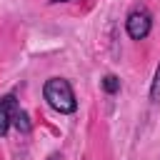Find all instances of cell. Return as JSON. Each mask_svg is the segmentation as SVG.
Instances as JSON below:
<instances>
[{"mask_svg":"<svg viewBox=\"0 0 160 160\" xmlns=\"http://www.w3.org/2000/svg\"><path fill=\"white\" fill-rule=\"evenodd\" d=\"M48 160H62V155L60 152H52V155H48Z\"/></svg>","mask_w":160,"mask_h":160,"instance_id":"cell-7","label":"cell"},{"mask_svg":"<svg viewBox=\"0 0 160 160\" xmlns=\"http://www.w3.org/2000/svg\"><path fill=\"white\" fill-rule=\"evenodd\" d=\"M18 110H20V108H18L15 95H5V98H0V138L8 135V130H10V125H12V118H15Z\"/></svg>","mask_w":160,"mask_h":160,"instance_id":"cell-3","label":"cell"},{"mask_svg":"<svg viewBox=\"0 0 160 160\" xmlns=\"http://www.w3.org/2000/svg\"><path fill=\"white\" fill-rule=\"evenodd\" d=\"M42 98L48 100V105L62 115L68 112H75L78 108V100H75V92H72V85L65 80V78H50L45 85H42Z\"/></svg>","mask_w":160,"mask_h":160,"instance_id":"cell-1","label":"cell"},{"mask_svg":"<svg viewBox=\"0 0 160 160\" xmlns=\"http://www.w3.org/2000/svg\"><path fill=\"white\" fill-rule=\"evenodd\" d=\"M125 30H128V35H130L132 40H145V38L150 35V30H152V18H150V12H148L145 8H135V10L128 15V20H125Z\"/></svg>","mask_w":160,"mask_h":160,"instance_id":"cell-2","label":"cell"},{"mask_svg":"<svg viewBox=\"0 0 160 160\" xmlns=\"http://www.w3.org/2000/svg\"><path fill=\"white\" fill-rule=\"evenodd\" d=\"M150 100L160 102V62L155 68V78H152V85H150Z\"/></svg>","mask_w":160,"mask_h":160,"instance_id":"cell-6","label":"cell"},{"mask_svg":"<svg viewBox=\"0 0 160 160\" xmlns=\"http://www.w3.org/2000/svg\"><path fill=\"white\" fill-rule=\"evenodd\" d=\"M100 82H102V90H105L108 95H115V92L120 90V80H118V75H105Z\"/></svg>","mask_w":160,"mask_h":160,"instance_id":"cell-5","label":"cell"},{"mask_svg":"<svg viewBox=\"0 0 160 160\" xmlns=\"http://www.w3.org/2000/svg\"><path fill=\"white\" fill-rule=\"evenodd\" d=\"M12 125H15V128H18L22 135H28V132L32 130V122H30V118H28V112H25V110H18V112H15Z\"/></svg>","mask_w":160,"mask_h":160,"instance_id":"cell-4","label":"cell"},{"mask_svg":"<svg viewBox=\"0 0 160 160\" xmlns=\"http://www.w3.org/2000/svg\"><path fill=\"white\" fill-rule=\"evenodd\" d=\"M50 2H65V0H50Z\"/></svg>","mask_w":160,"mask_h":160,"instance_id":"cell-8","label":"cell"}]
</instances>
